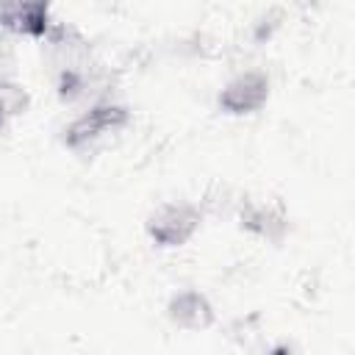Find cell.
<instances>
[{
	"label": "cell",
	"instance_id": "obj_1",
	"mask_svg": "<svg viewBox=\"0 0 355 355\" xmlns=\"http://www.w3.org/2000/svg\"><path fill=\"white\" fill-rule=\"evenodd\" d=\"M197 225H200V211L189 202H164L161 208H155V214L147 222L150 236L164 247L183 244L197 230Z\"/></svg>",
	"mask_w": 355,
	"mask_h": 355
},
{
	"label": "cell",
	"instance_id": "obj_2",
	"mask_svg": "<svg viewBox=\"0 0 355 355\" xmlns=\"http://www.w3.org/2000/svg\"><path fill=\"white\" fill-rule=\"evenodd\" d=\"M266 97H269V80H266V75H261V72H244V75L233 78L225 86L219 103L230 114H250V111L261 108Z\"/></svg>",
	"mask_w": 355,
	"mask_h": 355
},
{
	"label": "cell",
	"instance_id": "obj_3",
	"mask_svg": "<svg viewBox=\"0 0 355 355\" xmlns=\"http://www.w3.org/2000/svg\"><path fill=\"white\" fill-rule=\"evenodd\" d=\"M166 316L172 319V324L197 333V330H208L214 324V305L208 302L205 294H200L194 288H186V291H178L169 300Z\"/></svg>",
	"mask_w": 355,
	"mask_h": 355
},
{
	"label": "cell",
	"instance_id": "obj_4",
	"mask_svg": "<svg viewBox=\"0 0 355 355\" xmlns=\"http://www.w3.org/2000/svg\"><path fill=\"white\" fill-rule=\"evenodd\" d=\"M0 17L8 28L39 36L47 28V0H3Z\"/></svg>",
	"mask_w": 355,
	"mask_h": 355
},
{
	"label": "cell",
	"instance_id": "obj_5",
	"mask_svg": "<svg viewBox=\"0 0 355 355\" xmlns=\"http://www.w3.org/2000/svg\"><path fill=\"white\" fill-rule=\"evenodd\" d=\"M122 119H125V114L119 108H114V105H97V108H92L86 116H80L69 128V141L78 144L80 139H97L100 133L116 128Z\"/></svg>",
	"mask_w": 355,
	"mask_h": 355
},
{
	"label": "cell",
	"instance_id": "obj_6",
	"mask_svg": "<svg viewBox=\"0 0 355 355\" xmlns=\"http://www.w3.org/2000/svg\"><path fill=\"white\" fill-rule=\"evenodd\" d=\"M22 105H25L22 89H19L17 83H0V125H3L8 116L19 114Z\"/></svg>",
	"mask_w": 355,
	"mask_h": 355
}]
</instances>
